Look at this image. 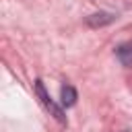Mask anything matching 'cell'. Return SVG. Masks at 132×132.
Here are the masks:
<instances>
[{"label":"cell","instance_id":"cell-1","mask_svg":"<svg viewBox=\"0 0 132 132\" xmlns=\"http://www.w3.org/2000/svg\"><path fill=\"white\" fill-rule=\"evenodd\" d=\"M35 93H37V97H39V101L43 103V107L60 122V124H66V116H64V111H62V107L60 105H56L54 101H52V97L47 95V91H45V87H43V80L41 78H37L35 80Z\"/></svg>","mask_w":132,"mask_h":132},{"label":"cell","instance_id":"cell-2","mask_svg":"<svg viewBox=\"0 0 132 132\" xmlns=\"http://www.w3.org/2000/svg\"><path fill=\"white\" fill-rule=\"evenodd\" d=\"M116 56L120 60L122 66L126 68H132V41H124L116 47Z\"/></svg>","mask_w":132,"mask_h":132},{"label":"cell","instance_id":"cell-3","mask_svg":"<svg viewBox=\"0 0 132 132\" xmlns=\"http://www.w3.org/2000/svg\"><path fill=\"white\" fill-rule=\"evenodd\" d=\"M76 99H78V95H76V89L74 87L64 85L60 89V103H62V107H72L76 103Z\"/></svg>","mask_w":132,"mask_h":132},{"label":"cell","instance_id":"cell-4","mask_svg":"<svg viewBox=\"0 0 132 132\" xmlns=\"http://www.w3.org/2000/svg\"><path fill=\"white\" fill-rule=\"evenodd\" d=\"M116 16L111 12H95L91 16H87V25L89 27H103V25H109Z\"/></svg>","mask_w":132,"mask_h":132},{"label":"cell","instance_id":"cell-5","mask_svg":"<svg viewBox=\"0 0 132 132\" xmlns=\"http://www.w3.org/2000/svg\"><path fill=\"white\" fill-rule=\"evenodd\" d=\"M124 132H128V130H124Z\"/></svg>","mask_w":132,"mask_h":132}]
</instances>
